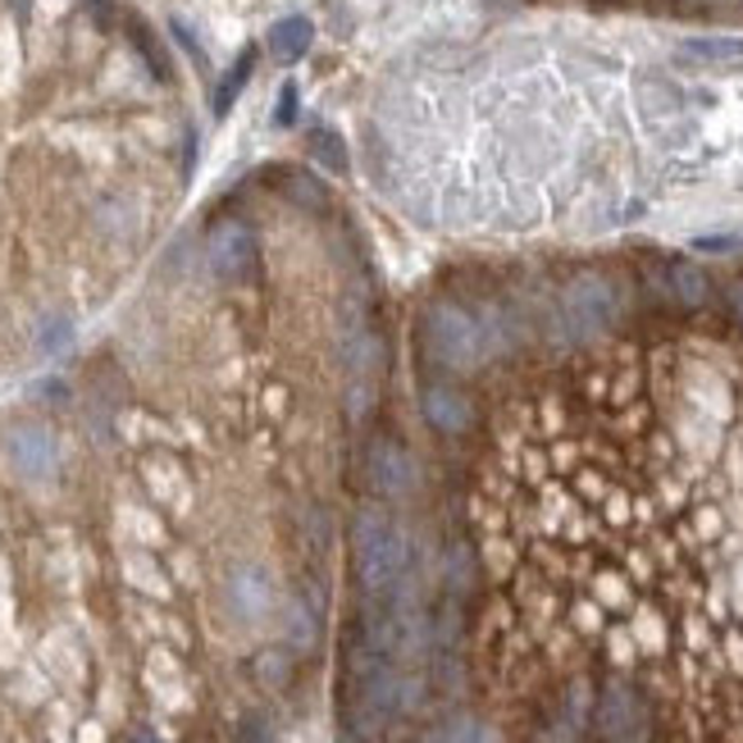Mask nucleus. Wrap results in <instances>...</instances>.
<instances>
[{"label": "nucleus", "instance_id": "1", "mask_svg": "<svg viewBox=\"0 0 743 743\" xmlns=\"http://www.w3.org/2000/svg\"><path fill=\"white\" fill-rule=\"evenodd\" d=\"M420 346L424 356L448 370V374H470L479 365L492 361L488 352V338H483V324H479V311L457 302V296H438V302L424 306L420 315Z\"/></svg>", "mask_w": 743, "mask_h": 743}, {"label": "nucleus", "instance_id": "2", "mask_svg": "<svg viewBox=\"0 0 743 743\" xmlns=\"http://www.w3.org/2000/svg\"><path fill=\"white\" fill-rule=\"evenodd\" d=\"M352 548H356V584L365 603H388V593L411 575V538L402 525L383 511H361L352 520Z\"/></svg>", "mask_w": 743, "mask_h": 743}, {"label": "nucleus", "instance_id": "3", "mask_svg": "<svg viewBox=\"0 0 743 743\" xmlns=\"http://www.w3.org/2000/svg\"><path fill=\"white\" fill-rule=\"evenodd\" d=\"M557 311H561V329L570 338V352H584L603 333L616 329L625 302H620V283L603 270H579L570 278H561L557 292Z\"/></svg>", "mask_w": 743, "mask_h": 743}, {"label": "nucleus", "instance_id": "4", "mask_svg": "<svg viewBox=\"0 0 743 743\" xmlns=\"http://www.w3.org/2000/svg\"><path fill=\"white\" fill-rule=\"evenodd\" d=\"M365 483L379 498H411L420 483V466L402 438H374L365 448Z\"/></svg>", "mask_w": 743, "mask_h": 743}, {"label": "nucleus", "instance_id": "5", "mask_svg": "<svg viewBox=\"0 0 743 743\" xmlns=\"http://www.w3.org/2000/svg\"><path fill=\"white\" fill-rule=\"evenodd\" d=\"M6 457L23 479L41 483V479H51L60 470V442L41 424H19V429L6 433Z\"/></svg>", "mask_w": 743, "mask_h": 743}, {"label": "nucleus", "instance_id": "6", "mask_svg": "<svg viewBox=\"0 0 743 743\" xmlns=\"http://www.w3.org/2000/svg\"><path fill=\"white\" fill-rule=\"evenodd\" d=\"M206 261H211V274L224 283L252 278L256 274V237L242 224H219L206 242Z\"/></svg>", "mask_w": 743, "mask_h": 743}, {"label": "nucleus", "instance_id": "7", "mask_svg": "<svg viewBox=\"0 0 743 743\" xmlns=\"http://www.w3.org/2000/svg\"><path fill=\"white\" fill-rule=\"evenodd\" d=\"M420 411H424V424L433 429V433H466L470 429V420H475V407H470V398L461 388H452V383H424L420 388Z\"/></svg>", "mask_w": 743, "mask_h": 743}, {"label": "nucleus", "instance_id": "8", "mask_svg": "<svg viewBox=\"0 0 743 743\" xmlns=\"http://www.w3.org/2000/svg\"><path fill=\"white\" fill-rule=\"evenodd\" d=\"M228 607H233V616L246 620V625L265 620V616L274 612V579H270V570H261V566H237V570L228 575Z\"/></svg>", "mask_w": 743, "mask_h": 743}, {"label": "nucleus", "instance_id": "9", "mask_svg": "<svg viewBox=\"0 0 743 743\" xmlns=\"http://www.w3.org/2000/svg\"><path fill=\"white\" fill-rule=\"evenodd\" d=\"M311 41H315V23L302 19V14H287V19H278V23L270 28V51H274L283 65L302 60V56L311 51Z\"/></svg>", "mask_w": 743, "mask_h": 743}, {"label": "nucleus", "instance_id": "10", "mask_svg": "<svg viewBox=\"0 0 743 743\" xmlns=\"http://www.w3.org/2000/svg\"><path fill=\"white\" fill-rule=\"evenodd\" d=\"M420 743H492V730H488L479 716L457 712V716L433 721V725L424 730V739H420Z\"/></svg>", "mask_w": 743, "mask_h": 743}, {"label": "nucleus", "instance_id": "11", "mask_svg": "<svg viewBox=\"0 0 743 743\" xmlns=\"http://www.w3.org/2000/svg\"><path fill=\"white\" fill-rule=\"evenodd\" d=\"M680 51L688 60H734L743 56V37H688Z\"/></svg>", "mask_w": 743, "mask_h": 743}, {"label": "nucleus", "instance_id": "12", "mask_svg": "<svg viewBox=\"0 0 743 743\" xmlns=\"http://www.w3.org/2000/svg\"><path fill=\"white\" fill-rule=\"evenodd\" d=\"M252 69H256V51H242V60L224 74V82L215 87V115H228V106L237 101V91L246 87V78H252Z\"/></svg>", "mask_w": 743, "mask_h": 743}, {"label": "nucleus", "instance_id": "13", "mask_svg": "<svg viewBox=\"0 0 743 743\" xmlns=\"http://www.w3.org/2000/svg\"><path fill=\"white\" fill-rule=\"evenodd\" d=\"M311 156H315L329 174H342V169H346V141H342L333 128H315V133H311Z\"/></svg>", "mask_w": 743, "mask_h": 743}, {"label": "nucleus", "instance_id": "14", "mask_svg": "<svg viewBox=\"0 0 743 743\" xmlns=\"http://www.w3.org/2000/svg\"><path fill=\"white\" fill-rule=\"evenodd\" d=\"M379 361H383V342H379V333H370V329L352 333V342H346V365H352V370H374Z\"/></svg>", "mask_w": 743, "mask_h": 743}, {"label": "nucleus", "instance_id": "15", "mask_svg": "<svg viewBox=\"0 0 743 743\" xmlns=\"http://www.w3.org/2000/svg\"><path fill=\"white\" fill-rule=\"evenodd\" d=\"M716 296H721V311H725V324H730L734 333H743V274L725 278V283L716 287Z\"/></svg>", "mask_w": 743, "mask_h": 743}, {"label": "nucleus", "instance_id": "16", "mask_svg": "<svg viewBox=\"0 0 743 743\" xmlns=\"http://www.w3.org/2000/svg\"><path fill=\"white\" fill-rule=\"evenodd\" d=\"M256 671H261V680H270V684H283V680L292 675V657H287V653H265V657L256 662Z\"/></svg>", "mask_w": 743, "mask_h": 743}, {"label": "nucleus", "instance_id": "17", "mask_svg": "<svg viewBox=\"0 0 743 743\" xmlns=\"http://www.w3.org/2000/svg\"><path fill=\"white\" fill-rule=\"evenodd\" d=\"M69 338H74V324L69 320H51V324H46L41 329V352H60V346H69Z\"/></svg>", "mask_w": 743, "mask_h": 743}, {"label": "nucleus", "instance_id": "18", "mask_svg": "<svg viewBox=\"0 0 743 743\" xmlns=\"http://www.w3.org/2000/svg\"><path fill=\"white\" fill-rule=\"evenodd\" d=\"M292 638L302 643V648H311V643H315V616H311L302 603L292 607Z\"/></svg>", "mask_w": 743, "mask_h": 743}, {"label": "nucleus", "instance_id": "19", "mask_svg": "<svg viewBox=\"0 0 743 743\" xmlns=\"http://www.w3.org/2000/svg\"><path fill=\"white\" fill-rule=\"evenodd\" d=\"M287 187H292V196H296V202H311V206H324V187H320V183H311L306 174H292V178H287Z\"/></svg>", "mask_w": 743, "mask_h": 743}, {"label": "nucleus", "instance_id": "20", "mask_svg": "<svg viewBox=\"0 0 743 743\" xmlns=\"http://www.w3.org/2000/svg\"><path fill=\"white\" fill-rule=\"evenodd\" d=\"M743 237L734 233H721V237H693V252H739Z\"/></svg>", "mask_w": 743, "mask_h": 743}, {"label": "nucleus", "instance_id": "21", "mask_svg": "<svg viewBox=\"0 0 743 743\" xmlns=\"http://www.w3.org/2000/svg\"><path fill=\"white\" fill-rule=\"evenodd\" d=\"M292 119H296V87L287 82V87L278 91V106H274V124H278V128H287Z\"/></svg>", "mask_w": 743, "mask_h": 743}, {"label": "nucleus", "instance_id": "22", "mask_svg": "<svg viewBox=\"0 0 743 743\" xmlns=\"http://www.w3.org/2000/svg\"><path fill=\"white\" fill-rule=\"evenodd\" d=\"M237 743H274V734H270L261 721H246L242 734H237Z\"/></svg>", "mask_w": 743, "mask_h": 743}, {"label": "nucleus", "instance_id": "23", "mask_svg": "<svg viewBox=\"0 0 743 743\" xmlns=\"http://www.w3.org/2000/svg\"><path fill=\"white\" fill-rule=\"evenodd\" d=\"M612 6H620V0H612Z\"/></svg>", "mask_w": 743, "mask_h": 743}]
</instances>
